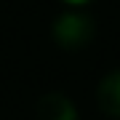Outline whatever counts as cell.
<instances>
[{
  "mask_svg": "<svg viewBox=\"0 0 120 120\" xmlns=\"http://www.w3.org/2000/svg\"><path fill=\"white\" fill-rule=\"evenodd\" d=\"M64 5H69V8H83V5H88L91 0H61Z\"/></svg>",
  "mask_w": 120,
  "mask_h": 120,
  "instance_id": "cell-4",
  "label": "cell"
},
{
  "mask_svg": "<svg viewBox=\"0 0 120 120\" xmlns=\"http://www.w3.org/2000/svg\"><path fill=\"white\" fill-rule=\"evenodd\" d=\"M96 104L107 117L120 120V69L104 75L96 88Z\"/></svg>",
  "mask_w": 120,
  "mask_h": 120,
  "instance_id": "cell-2",
  "label": "cell"
},
{
  "mask_svg": "<svg viewBox=\"0 0 120 120\" xmlns=\"http://www.w3.org/2000/svg\"><path fill=\"white\" fill-rule=\"evenodd\" d=\"M94 38V19L80 11H67L53 22V40L61 48H80Z\"/></svg>",
  "mask_w": 120,
  "mask_h": 120,
  "instance_id": "cell-1",
  "label": "cell"
},
{
  "mask_svg": "<svg viewBox=\"0 0 120 120\" xmlns=\"http://www.w3.org/2000/svg\"><path fill=\"white\" fill-rule=\"evenodd\" d=\"M40 120H77V107L64 94H45L38 101Z\"/></svg>",
  "mask_w": 120,
  "mask_h": 120,
  "instance_id": "cell-3",
  "label": "cell"
}]
</instances>
